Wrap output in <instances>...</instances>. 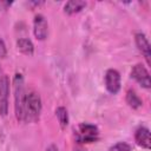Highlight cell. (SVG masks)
<instances>
[{
    "mask_svg": "<svg viewBox=\"0 0 151 151\" xmlns=\"http://www.w3.org/2000/svg\"><path fill=\"white\" fill-rule=\"evenodd\" d=\"M33 33L38 40H45L48 33V24L42 14H37L33 20Z\"/></svg>",
    "mask_w": 151,
    "mask_h": 151,
    "instance_id": "cell-7",
    "label": "cell"
},
{
    "mask_svg": "<svg viewBox=\"0 0 151 151\" xmlns=\"http://www.w3.org/2000/svg\"><path fill=\"white\" fill-rule=\"evenodd\" d=\"M109 151H131V146L125 142H120V143H117L113 146H111L109 149Z\"/></svg>",
    "mask_w": 151,
    "mask_h": 151,
    "instance_id": "cell-14",
    "label": "cell"
},
{
    "mask_svg": "<svg viewBox=\"0 0 151 151\" xmlns=\"http://www.w3.org/2000/svg\"><path fill=\"white\" fill-rule=\"evenodd\" d=\"M134 140H136V143H137L139 146H142V147L149 150V149L151 147L150 130H149L147 127H145V126L138 127V129L136 130V133H134Z\"/></svg>",
    "mask_w": 151,
    "mask_h": 151,
    "instance_id": "cell-9",
    "label": "cell"
},
{
    "mask_svg": "<svg viewBox=\"0 0 151 151\" xmlns=\"http://www.w3.org/2000/svg\"><path fill=\"white\" fill-rule=\"evenodd\" d=\"M126 103L132 109H138V107H140L143 105L142 99L138 97V94L133 90H129L126 92Z\"/></svg>",
    "mask_w": 151,
    "mask_h": 151,
    "instance_id": "cell-12",
    "label": "cell"
},
{
    "mask_svg": "<svg viewBox=\"0 0 151 151\" xmlns=\"http://www.w3.org/2000/svg\"><path fill=\"white\" fill-rule=\"evenodd\" d=\"M131 77L144 88L151 87V80H150V73L146 70V67L142 64H136L131 70Z\"/></svg>",
    "mask_w": 151,
    "mask_h": 151,
    "instance_id": "cell-5",
    "label": "cell"
},
{
    "mask_svg": "<svg viewBox=\"0 0 151 151\" xmlns=\"http://www.w3.org/2000/svg\"><path fill=\"white\" fill-rule=\"evenodd\" d=\"M6 53H7L6 45H5L4 40H2V39H0V59L5 58V57H6Z\"/></svg>",
    "mask_w": 151,
    "mask_h": 151,
    "instance_id": "cell-15",
    "label": "cell"
},
{
    "mask_svg": "<svg viewBox=\"0 0 151 151\" xmlns=\"http://www.w3.org/2000/svg\"><path fill=\"white\" fill-rule=\"evenodd\" d=\"M13 92H14V112L19 122H25V105H26V87L24 77L17 73L13 78Z\"/></svg>",
    "mask_w": 151,
    "mask_h": 151,
    "instance_id": "cell-1",
    "label": "cell"
},
{
    "mask_svg": "<svg viewBox=\"0 0 151 151\" xmlns=\"http://www.w3.org/2000/svg\"><path fill=\"white\" fill-rule=\"evenodd\" d=\"M8 94L9 80L0 66V114L6 116L8 112Z\"/></svg>",
    "mask_w": 151,
    "mask_h": 151,
    "instance_id": "cell-4",
    "label": "cell"
},
{
    "mask_svg": "<svg viewBox=\"0 0 151 151\" xmlns=\"http://www.w3.org/2000/svg\"><path fill=\"white\" fill-rule=\"evenodd\" d=\"M134 41H136V45L139 50V52L143 54V57L145 58L147 65L151 64V47H150V42L146 38V35L144 33H136L134 35Z\"/></svg>",
    "mask_w": 151,
    "mask_h": 151,
    "instance_id": "cell-8",
    "label": "cell"
},
{
    "mask_svg": "<svg viewBox=\"0 0 151 151\" xmlns=\"http://www.w3.org/2000/svg\"><path fill=\"white\" fill-rule=\"evenodd\" d=\"M105 87L112 94L118 93V91L120 90V74L117 70L110 68L106 71V73H105Z\"/></svg>",
    "mask_w": 151,
    "mask_h": 151,
    "instance_id": "cell-6",
    "label": "cell"
},
{
    "mask_svg": "<svg viewBox=\"0 0 151 151\" xmlns=\"http://www.w3.org/2000/svg\"><path fill=\"white\" fill-rule=\"evenodd\" d=\"M99 130L96 125L88 123H81L78 126L77 139L81 143H92L98 139Z\"/></svg>",
    "mask_w": 151,
    "mask_h": 151,
    "instance_id": "cell-3",
    "label": "cell"
},
{
    "mask_svg": "<svg viewBox=\"0 0 151 151\" xmlns=\"http://www.w3.org/2000/svg\"><path fill=\"white\" fill-rule=\"evenodd\" d=\"M55 116H57V118H58V122H59L61 129H65V127L68 125V113H67L66 107L59 106V107L55 110Z\"/></svg>",
    "mask_w": 151,
    "mask_h": 151,
    "instance_id": "cell-13",
    "label": "cell"
},
{
    "mask_svg": "<svg viewBox=\"0 0 151 151\" xmlns=\"http://www.w3.org/2000/svg\"><path fill=\"white\" fill-rule=\"evenodd\" d=\"M86 6V2L85 1H80V0H71V1H67L64 6V12L66 14H74V13H78L80 12L84 7Z\"/></svg>",
    "mask_w": 151,
    "mask_h": 151,
    "instance_id": "cell-10",
    "label": "cell"
},
{
    "mask_svg": "<svg viewBox=\"0 0 151 151\" xmlns=\"http://www.w3.org/2000/svg\"><path fill=\"white\" fill-rule=\"evenodd\" d=\"M41 98L38 92L29 91L26 94V105H25V122H34L39 119L41 112Z\"/></svg>",
    "mask_w": 151,
    "mask_h": 151,
    "instance_id": "cell-2",
    "label": "cell"
},
{
    "mask_svg": "<svg viewBox=\"0 0 151 151\" xmlns=\"http://www.w3.org/2000/svg\"><path fill=\"white\" fill-rule=\"evenodd\" d=\"M17 47H18V50L21 53H24L26 55H31L33 53V51H34L33 42L29 39H27V38H20V39H18L17 40Z\"/></svg>",
    "mask_w": 151,
    "mask_h": 151,
    "instance_id": "cell-11",
    "label": "cell"
},
{
    "mask_svg": "<svg viewBox=\"0 0 151 151\" xmlns=\"http://www.w3.org/2000/svg\"><path fill=\"white\" fill-rule=\"evenodd\" d=\"M46 151H59V150H58V147H57V146L51 145V146H48V147H47V150H46Z\"/></svg>",
    "mask_w": 151,
    "mask_h": 151,
    "instance_id": "cell-16",
    "label": "cell"
}]
</instances>
